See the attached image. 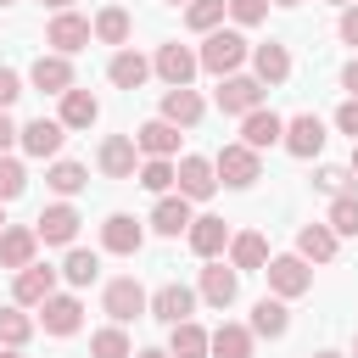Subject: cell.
Wrapping results in <instances>:
<instances>
[{"instance_id":"d6a6232c","label":"cell","mask_w":358,"mask_h":358,"mask_svg":"<svg viewBox=\"0 0 358 358\" xmlns=\"http://www.w3.org/2000/svg\"><path fill=\"white\" fill-rule=\"evenodd\" d=\"M213 358H252V324H218L213 330Z\"/></svg>"},{"instance_id":"7a4b0ae2","label":"cell","mask_w":358,"mask_h":358,"mask_svg":"<svg viewBox=\"0 0 358 358\" xmlns=\"http://www.w3.org/2000/svg\"><path fill=\"white\" fill-rule=\"evenodd\" d=\"M196 62H201L207 73H218V78H229V73H241V62H246V39H241L235 28H213V34L201 39V50H196Z\"/></svg>"},{"instance_id":"bcb514c9","label":"cell","mask_w":358,"mask_h":358,"mask_svg":"<svg viewBox=\"0 0 358 358\" xmlns=\"http://www.w3.org/2000/svg\"><path fill=\"white\" fill-rule=\"evenodd\" d=\"M336 34H341V39H347V45L358 50V6H347V11H341V22H336Z\"/></svg>"},{"instance_id":"44dd1931","label":"cell","mask_w":358,"mask_h":358,"mask_svg":"<svg viewBox=\"0 0 358 358\" xmlns=\"http://www.w3.org/2000/svg\"><path fill=\"white\" fill-rule=\"evenodd\" d=\"M134 145H140L145 157H168V162H173V157H179V129H173L168 117H151V123L134 129Z\"/></svg>"},{"instance_id":"8fae6325","label":"cell","mask_w":358,"mask_h":358,"mask_svg":"<svg viewBox=\"0 0 358 358\" xmlns=\"http://www.w3.org/2000/svg\"><path fill=\"white\" fill-rule=\"evenodd\" d=\"M190 313H196V291H190V285L168 280L162 291H151V319H162L168 330H173V324H185Z\"/></svg>"},{"instance_id":"94428289","label":"cell","mask_w":358,"mask_h":358,"mask_svg":"<svg viewBox=\"0 0 358 358\" xmlns=\"http://www.w3.org/2000/svg\"><path fill=\"white\" fill-rule=\"evenodd\" d=\"M352 358H358V341H352Z\"/></svg>"},{"instance_id":"f546056e","label":"cell","mask_w":358,"mask_h":358,"mask_svg":"<svg viewBox=\"0 0 358 358\" xmlns=\"http://www.w3.org/2000/svg\"><path fill=\"white\" fill-rule=\"evenodd\" d=\"M56 117H62V129H90V123L101 117V101H95L90 90H78V84H73V90L62 95V112H56Z\"/></svg>"},{"instance_id":"2e32d148","label":"cell","mask_w":358,"mask_h":358,"mask_svg":"<svg viewBox=\"0 0 358 358\" xmlns=\"http://www.w3.org/2000/svg\"><path fill=\"white\" fill-rule=\"evenodd\" d=\"M28 78H34V90H45V95H67V90H73V62L56 56V50H45V56L28 67Z\"/></svg>"},{"instance_id":"d590c367","label":"cell","mask_w":358,"mask_h":358,"mask_svg":"<svg viewBox=\"0 0 358 358\" xmlns=\"http://www.w3.org/2000/svg\"><path fill=\"white\" fill-rule=\"evenodd\" d=\"M34 341V319L11 302V308H0V347H28Z\"/></svg>"},{"instance_id":"74e56055","label":"cell","mask_w":358,"mask_h":358,"mask_svg":"<svg viewBox=\"0 0 358 358\" xmlns=\"http://www.w3.org/2000/svg\"><path fill=\"white\" fill-rule=\"evenodd\" d=\"M95 274H101V257H95V252H84V246H73V252H67V263H62V280H67V285H90Z\"/></svg>"},{"instance_id":"9a60e30c","label":"cell","mask_w":358,"mask_h":358,"mask_svg":"<svg viewBox=\"0 0 358 358\" xmlns=\"http://www.w3.org/2000/svg\"><path fill=\"white\" fill-rule=\"evenodd\" d=\"M34 252H39L34 224H6V229H0V268H28Z\"/></svg>"},{"instance_id":"484cf974","label":"cell","mask_w":358,"mask_h":358,"mask_svg":"<svg viewBox=\"0 0 358 358\" xmlns=\"http://www.w3.org/2000/svg\"><path fill=\"white\" fill-rule=\"evenodd\" d=\"M185 235H190V252H196V257H207V263L229 246V224H224V218H213V213H207V218H196Z\"/></svg>"},{"instance_id":"836d02e7","label":"cell","mask_w":358,"mask_h":358,"mask_svg":"<svg viewBox=\"0 0 358 358\" xmlns=\"http://www.w3.org/2000/svg\"><path fill=\"white\" fill-rule=\"evenodd\" d=\"M224 17H229V0H190V6H185V22H190L201 39H207Z\"/></svg>"},{"instance_id":"f1b7e54d","label":"cell","mask_w":358,"mask_h":358,"mask_svg":"<svg viewBox=\"0 0 358 358\" xmlns=\"http://www.w3.org/2000/svg\"><path fill=\"white\" fill-rule=\"evenodd\" d=\"M201 112H207V106H201V95H196L190 84H185V90H168V95H162V117H168L173 129H196V123H201Z\"/></svg>"},{"instance_id":"681fc988","label":"cell","mask_w":358,"mask_h":358,"mask_svg":"<svg viewBox=\"0 0 358 358\" xmlns=\"http://www.w3.org/2000/svg\"><path fill=\"white\" fill-rule=\"evenodd\" d=\"M134 358H173V352H168V347H140Z\"/></svg>"},{"instance_id":"4fadbf2b","label":"cell","mask_w":358,"mask_h":358,"mask_svg":"<svg viewBox=\"0 0 358 358\" xmlns=\"http://www.w3.org/2000/svg\"><path fill=\"white\" fill-rule=\"evenodd\" d=\"M134 157H140L134 134H106V140H101V151H95V162H101V173H106V179H134Z\"/></svg>"},{"instance_id":"91938a15","label":"cell","mask_w":358,"mask_h":358,"mask_svg":"<svg viewBox=\"0 0 358 358\" xmlns=\"http://www.w3.org/2000/svg\"><path fill=\"white\" fill-rule=\"evenodd\" d=\"M0 6H17V0H0Z\"/></svg>"},{"instance_id":"277c9868","label":"cell","mask_w":358,"mask_h":358,"mask_svg":"<svg viewBox=\"0 0 358 358\" xmlns=\"http://www.w3.org/2000/svg\"><path fill=\"white\" fill-rule=\"evenodd\" d=\"M101 308L112 313V324H129V319L151 313V296H145V285H140L134 274H123V280H112V285L101 291Z\"/></svg>"},{"instance_id":"f6af8a7d","label":"cell","mask_w":358,"mask_h":358,"mask_svg":"<svg viewBox=\"0 0 358 358\" xmlns=\"http://www.w3.org/2000/svg\"><path fill=\"white\" fill-rule=\"evenodd\" d=\"M17 95H22V78H17V67H0V112H6Z\"/></svg>"},{"instance_id":"e575fe53","label":"cell","mask_w":358,"mask_h":358,"mask_svg":"<svg viewBox=\"0 0 358 358\" xmlns=\"http://www.w3.org/2000/svg\"><path fill=\"white\" fill-rule=\"evenodd\" d=\"M90 358H134V347H129V330H123V324H106V330H95V336H90Z\"/></svg>"},{"instance_id":"cb8c5ba5","label":"cell","mask_w":358,"mask_h":358,"mask_svg":"<svg viewBox=\"0 0 358 358\" xmlns=\"http://www.w3.org/2000/svg\"><path fill=\"white\" fill-rule=\"evenodd\" d=\"M106 78H112L117 90H140V84L151 78V62H145V56H140L134 45H123V50H117V56L106 62Z\"/></svg>"},{"instance_id":"9f6ffc18","label":"cell","mask_w":358,"mask_h":358,"mask_svg":"<svg viewBox=\"0 0 358 358\" xmlns=\"http://www.w3.org/2000/svg\"><path fill=\"white\" fill-rule=\"evenodd\" d=\"M274 6H302V0H274Z\"/></svg>"},{"instance_id":"1f68e13d","label":"cell","mask_w":358,"mask_h":358,"mask_svg":"<svg viewBox=\"0 0 358 358\" xmlns=\"http://www.w3.org/2000/svg\"><path fill=\"white\" fill-rule=\"evenodd\" d=\"M45 185H50L56 196H78V190L90 185V168H84V162H67V157H56V162L45 168Z\"/></svg>"},{"instance_id":"5bb4252c","label":"cell","mask_w":358,"mask_h":358,"mask_svg":"<svg viewBox=\"0 0 358 358\" xmlns=\"http://www.w3.org/2000/svg\"><path fill=\"white\" fill-rule=\"evenodd\" d=\"M280 140H285V117H280V112L257 106L252 117H241V145H252V151H268V145H280Z\"/></svg>"},{"instance_id":"52a82bcc","label":"cell","mask_w":358,"mask_h":358,"mask_svg":"<svg viewBox=\"0 0 358 358\" xmlns=\"http://www.w3.org/2000/svg\"><path fill=\"white\" fill-rule=\"evenodd\" d=\"M56 274H62V268H45V263H28V268H17V280H11V296H17V308H45V302L56 296Z\"/></svg>"},{"instance_id":"6da1fadb","label":"cell","mask_w":358,"mask_h":358,"mask_svg":"<svg viewBox=\"0 0 358 358\" xmlns=\"http://www.w3.org/2000/svg\"><path fill=\"white\" fill-rule=\"evenodd\" d=\"M213 173H218V185H229V190H252V185L263 179V151H252V145L229 140V145H218Z\"/></svg>"},{"instance_id":"60d3db41","label":"cell","mask_w":358,"mask_h":358,"mask_svg":"<svg viewBox=\"0 0 358 358\" xmlns=\"http://www.w3.org/2000/svg\"><path fill=\"white\" fill-rule=\"evenodd\" d=\"M28 190V173H22V162L17 157H0V201H17Z\"/></svg>"},{"instance_id":"8d00e7d4","label":"cell","mask_w":358,"mask_h":358,"mask_svg":"<svg viewBox=\"0 0 358 358\" xmlns=\"http://www.w3.org/2000/svg\"><path fill=\"white\" fill-rule=\"evenodd\" d=\"M95 39H101V45H129V11H123V6L95 11Z\"/></svg>"},{"instance_id":"f5cc1de1","label":"cell","mask_w":358,"mask_h":358,"mask_svg":"<svg viewBox=\"0 0 358 358\" xmlns=\"http://www.w3.org/2000/svg\"><path fill=\"white\" fill-rule=\"evenodd\" d=\"M352 179H358V140H352Z\"/></svg>"},{"instance_id":"5b68a950","label":"cell","mask_w":358,"mask_h":358,"mask_svg":"<svg viewBox=\"0 0 358 358\" xmlns=\"http://www.w3.org/2000/svg\"><path fill=\"white\" fill-rule=\"evenodd\" d=\"M196 50L190 45H179V39H168V45H157V56H151V73L168 84V90H185L190 78H196Z\"/></svg>"},{"instance_id":"f907efd6","label":"cell","mask_w":358,"mask_h":358,"mask_svg":"<svg viewBox=\"0 0 358 358\" xmlns=\"http://www.w3.org/2000/svg\"><path fill=\"white\" fill-rule=\"evenodd\" d=\"M45 6H50V11H73V0H45Z\"/></svg>"},{"instance_id":"680465c9","label":"cell","mask_w":358,"mask_h":358,"mask_svg":"<svg viewBox=\"0 0 358 358\" xmlns=\"http://www.w3.org/2000/svg\"><path fill=\"white\" fill-rule=\"evenodd\" d=\"M168 6H190V0H168Z\"/></svg>"},{"instance_id":"6f0895ef","label":"cell","mask_w":358,"mask_h":358,"mask_svg":"<svg viewBox=\"0 0 358 358\" xmlns=\"http://www.w3.org/2000/svg\"><path fill=\"white\" fill-rule=\"evenodd\" d=\"M0 229H6V201H0Z\"/></svg>"},{"instance_id":"c3c4849f","label":"cell","mask_w":358,"mask_h":358,"mask_svg":"<svg viewBox=\"0 0 358 358\" xmlns=\"http://www.w3.org/2000/svg\"><path fill=\"white\" fill-rule=\"evenodd\" d=\"M341 90H347V95H352V101H358V56H352V62H347V67H341Z\"/></svg>"},{"instance_id":"b9f144b4","label":"cell","mask_w":358,"mask_h":358,"mask_svg":"<svg viewBox=\"0 0 358 358\" xmlns=\"http://www.w3.org/2000/svg\"><path fill=\"white\" fill-rule=\"evenodd\" d=\"M268 6H274V0H229V17H235L241 28H257V22L268 17Z\"/></svg>"},{"instance_id":"11a10c76","label":"cell","mask_w":358,"mask_h":358,"mask_svg":"<svg viewBox=\"0 0 358 358\" xmlns=\"http://www.w3.org/2000/svg\"><path fill=\"white\" fill-rule=\"evenodd\" d=\"M313 358H341V352H313Z\"/></svg>"},{"instance_id":"816d5d0a","label":"cell","mask_w":358,"mask_h":358,"mask_svg":"<svg viewBox=\"0 0 358 358\" xmlns=\"http://www.w3.org/2000/svg\"><path fill=\"white\" fill-rule=\"evenodd\" d=\"M0 358H22V347H0Z\"/></svg>"},{"instance_id":"603a6c76","label":"cell","mask_w":358,"mask_h":358,"mask_svg":"<svg viewBox=\"0 0 358 358\" xmlns=\"http://www.w3.org/2000/svg\"><path fill=\"white\" fill-rule=\"evenodd\" d=\"M235 291H241V274H235V268H224V263H207V268H201V285H196V296H201V302L229 308V302H235Z\"/></svg>"},{"instance_id":"4316f807","label":"cell","mask_w":358,"mask_h":358,"mask_svg":"<svg viewBox=\"0 0 358 358\" xmlns=\"http://www.w3.org/2000/svg\"><path fill=\"white\" fill-rule=\"evenodd\" d=\"M229 268H235V274H246V268H268V241H263L257 229L229 235Z\"/></svg>"},{"instance_id":"4dcf8cb0","label":"cell","mask_w":358,"mask_h":358,"mask_svg":"<svg viewBox=\"0 0 358 358\" xmlns=\"http://www.w3.org/2000/svg\"><path fill=\"white\" fill-rule=\"evenodd\" d=\"M291 330V313H285V302L280 296H263L257 308H252V336H268V341H280Z\"/></svg>"},{"instance_id":"ac0fdd59","label":"cell","mask_w":358,"mask_h":358,"mask_svg":"<svg viewBox=\"0 0 358 358\" xmlns=\"http://www.w3.org/2000/svg\"><path fill=\"white\" fill-rule=\"evenodd\" d=\"M336 252H341V235H336L330 224H302V229H296V257H308V263H336Z\"/></svg>"},{"instance_id":"ee69618b","label":"cell","mask_w":358,"mask_h":358,"mask_svg":"<svg viewBox=\"0 0 358 358\" xmlns=\"http://www.w3.org/2000/svg\"><path fill=\"white\" fill-rule=\"evenodd\" d=\"M336 129H341V134H352V140H358V101H352V95H347V101H341V106H336Z\"/></svg>"},{"instance_id":"e0dca14e","label":"cell","mask_w":358,"mask_h":358,"mask_svg":"<svg viewBox=\"0 0 358 358\" xmlns=\"http://www.w3.org/2000/svg\"><path fill=\"white\" fill-rule=\"evenodd\" d=\"M62 140H67L62 117H34V123H22V140H17V145H22L28 157H56Z\"/></svg>"},{"instance_id":"30bf717a","label":"cell","mask_w":358,"mask_h":358,"mask_svg":"<svg viewBox=\"0 0 358 358\" xmlns=\"http://www.w3.org/2000/svg\"><path fill=\"white\" fill-rule=\"evenodd\" d=\"M78 207H67V201H56V207H45L39 218H34V235L45 241V246H73L78 241Z\"/></svg>"},{"instance_id":"7402d4cb","label":"cell","mask_w":358,"mask_h":358,"mask_svg":"<svg viewBox=\"0 0 358 358\" xmlns=\"http://www.w3.org/2000/svg\"><path fill=\"white\" fill-rule=\"evenodd\" d=\"M140 241H145V229H140L129 213H112V218L101 224V246H106V252H117V257H134V252H140Z\"/></svg>"},{"instance_id":"ba28073f","label":"cell","mask_w":358,"mask_h":358,"mask_svg":"<svg viewBox=\"0 0 358 358\" xmlns=\"http://www.w3.org/2000/svg\"><path fill=\"white\" fill-rule=\"evenodd\" d=\"M257 106H263V84H257V78L229 73V78L218 84V112H229V117H252Z\"/></svg>"},{"instance_id":"f35d334b","label":"cell","mask_w":358,"mask_h":358,"mask_svg":"<svg viewBox=\"0 0 358 358\" xmlns=\"http://www.w3.org/2000/svg\"><path fill=\"white\" fill-rule=\"evenodd\" d=\"M140 185H145L151 196H168V190H173V162H168V157H145V162H140Z\"/></svg>"},{"instance_id":"ffe728a7","label":"cell","mask_w":358,"mask_h":358,"mask_svg":"<svg viewBox=\"0 0 358 358\" xmlns=\"http://www.w3.org/2000/svg\"><path fill=\"white\" fill-rule=\"evenodd\" d=\"M252 67H257L252 78H257L263 90H268V84H285V78H291V50H285L280 39H268V45L252 50Z\"/></svg>"},{"instance_id":"7dc6e473","label":"cell","mask_w":358,"mask_h":358,"mask_svg":"<svg viewBox=\"0 0 358 358\" xmlns=\"http://www.w3.org/2000/svg\"><path fill=\"white\" fill-rule=\"evenodd\" d=\"M17 140H22V129H17V123H11L6 112H0V157H6V151H11Z\"/></svg>"},{"instance_id":"ab89813d","label":"cell","mask_w":358,"mask_h":358,"mask_svg":"<svg viewBox=\"0 0 358 358\" xmlns=\"http://www.w3.org/2000/svg\"><path fill=\"white\" fill-rule=\"evenodd\" d=\"M336 235H358V196H336L330 201V218H324Z\"/></svg>"},{"instance_id":"db71d44e","label":"cell","mask_w":358,"mask_h":358,"mask_svg":"<svg viewBox=\"0 0 358 358\" xmlns=\"http://www.w3.org/2000/svg\"><path fill=\"white\" fill-rule=\"evenodd\" d=\"M330 6H341V11H347V6H358V0H330Z\"/></svg>"},{"instance_id":"7bdbcfd3","label":"cell","mask_w":358,"mask_h":358,"mask_svg":"<svg viewBox=\"0 0 358 358\" xmlns=\"http://www.w3.org/2000/svg\"><path fill=\"white\" fill-rule=\"evenodd\" d=\"M313 185H319V190L336 201V196H347V185H352V168H319V179H313Z\"/></svg>"},{"instance_id":"8992f818","label":"cell","mask_w":358,"mask_h":358,"mask_svg":"<svg viewBox=\"0 0 358 358\" xmlns=\"http://www.w3.org/2000/svg\"><path fill=\"white\" fill-rule=\"evenodd\" d=\"M95 39V22H84L78 11H56L50 17V28H45V45L56 50V56H73V50H84Z\"/></svg>"},{"instance_id":"83f0119b","label":"cell","mask_w":358,"mask_h":358,"mask_svg":"<svg viewBox=\"0 0 358 358\" xmlns=\"http://www.w3.org/2000/svg\"><path fill=\"white\" fill-rule=\"evenodd\" d=\"M168 352L173 358H213V330H201L196 319H185V324L168 330Z\"/></svg>"},{"instance_id":"d4e9b609","label":"cell","mask_w":358,"mask_h":358,"mask_svg":"<svg viewBox=\"0 0 358 358\" xmlns=\"http://www.w3.org/2000/svg\"><path fill=\"white\" fill-rule=\"evenodd\" d=\"M190 224H196V213H190L185 196H157V207H151V229L157 235H185Z\"/></svg>"},{"instance_id":"7c38bea8","label":"cell","mask_w":358,"mask_h":358,"mask_svg":"<svg viewBox=\"0 0 358 358\" xmlns=\"http://www.w3.org/2000/svg\"><path fill=\"white\" fill-rule=\"evenodd\" d=\"M280 145H285L291 157H302V162H308V157H319V151H324V123H319L313 112H296V117L285 123V140H280Z\"/></svg>"},{"instance_id":"9c48e42d","label":"cell","mask_w":358,"mask_h":358,"mask_svg":"<svg viewBox=\"0 0 358 358\" xmlns=\"http://www.w3.org/2000/svg\"><path fill=\"white\" fill-rule=\"evenodd\" d=\"M173 185H179L185 201H207V196L218 190V173H213L207 157H179V162H173Z\"/></svg>"},{"instance_id":"3957f363","label":"cell","mask_w":358,"mask_h":358,"mask_svg":"<svg viewBox=\"0 0 358 358\" xmlns=\"http://www.w3.org/2000/svg\"><path fill=\"white\" fill-rule=\"evenodd\" d=\"M268 291L280 296V302H291V296H302V291H313V268H308V257H296V252H285V257H268Z\"/></svg>"},{"instance_id":"d6986e66","label":"cell","mask_w":358,"mask_h":358,"mask_svg":"<svg viewBox=\"0 0 358 358\" xmlns=\"http://www.w3.org/2000/svg\"><path fill=\"white\" fill-rule=\"evenodd\" d=\"M39 324H45V336H73L78 324H84V302L78 296H50L45 308H39Z\"/></svg>"}]
</instances>
